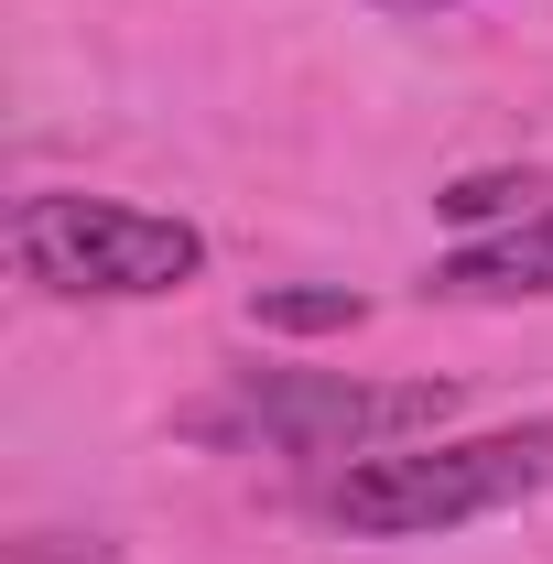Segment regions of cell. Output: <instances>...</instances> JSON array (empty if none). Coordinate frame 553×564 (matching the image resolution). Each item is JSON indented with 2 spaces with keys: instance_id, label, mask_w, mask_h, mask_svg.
<instances>
[{
  "instance_id": "1",
  "label": "cell",
  "mask_w": 553,
  "mask_h": 564,
  "mask_svg": "<svg viewBox=\"0 0 553 564\" xmlns=\"http://www.w3.org/2000/svg\"><path fill=\"white\" fill-rule=\"evenodd\" d=\"M456 413V380H347V369H239L185 402L174 434L217 456H380Z\"/></svg>"
},
{
  "instance_id": "2",
  "label": "cell",
  "mask_w": 553,
  "mask_h": 564,
  "mask_svg": "<svg viewBox=\"0 0 553 564\" xmlns=\"http://www.w3.org/2000/svg\"><path fill=\"white\" fill-rule=\"evenodd\" d=\"M553 489V413L510 423V434H467V445H380L347 456V478L326 489V521L358 543H423L488 510H521Z\"/></svg>"
},
{
  "instance_id": "3",
  "label": "cell",
  "mask_w": 553,
  "mask_h": 564,
  "mask_svg": "<svg viewBox=\"0 0 553 564\" xmlns=\"http://www.w3.org/2000/svg\"><path fill=\"white\" fill-rule=\"evenodd\" d=\"M11 261L44 293H185L207 272V239L163 207H120V196H22L11 207Z\"/></svg>"
},
{
  "instance_id": "4",
  "label": "cell",
  "mask_w": 553,
  "mask_h": 564,
  "mask_svg": "<svg viewBox=\"0 0 553 564\" xmlns=\"http://www.w3.org/2000/svg\"><path fill=\"white\" fill-rule=\"evenodd\" d=\"M423 293H445V304H510V293H553V207H532V217H510V228H488V239H467V250L423 282Z\"/></svg>"
},
{
  "instance_id": "5",
  "label": "cell",
  "mask_w": 553,
  "mask_h": 564,
  "mask_svg": "<svg viewBox=\"0 0 553 564\" xmlns=\"http://www.w3.org/2000/svg\"><path fill=\"white\" fill-rule=\"evenodd\" d=\"M250 315L282 326V337H326V326H358V293H293V282H261Z\"/></svg>"
},
{
  "instance_id": "6",
  "label": "cell",
  "mask_w": 553,
  "mask_h": 564,
  "mask_svg": "<svg viewBox=\"0 0 553 564\" xmlns=\"http://www.w3.org/2000/svg\"><path fill=\"white\" fill-rule=\"evenodd\" d=\"M434 207H445V217H467V228H488V217L510 228V207H521V185H510V174H478V185H445Z\"/></svg>"
},
{
  "instance_id": "7",
  "label": "cell",
  "mask_w": 553,
  "mask_h": 564,
  "mask_svg": "<svg viewBox=\"0 0 553 564\" xmlns=\"http://www.w3.org/2000/svg\"><path fill=\"white\" fill-rule=\"evenodd\" d=\"M391 11H456V0H391Z\"/></svg>"
}]
</instances>
